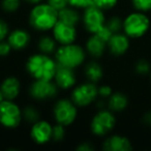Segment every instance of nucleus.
I'll list each match as a JSON object with an SVG mask.
<instances>
[{"mask_svg": "<svg viewBox=\"0 0 151 151\" xmlns=\"http://www.w3.org/2000/svg\"><path fill=\"white\" fill-rule=\"evenodd\" d=\"M22 0H1V7L7 14L16 13L21 6Z\"/></svg>", "mask_w": 151, "mask_h": 151, "instance_id": "24", "label": "nucleus"}, {"mask_svg": "<svg viewBox=\"0 0 151 151\" xmlns=\"http://www.w3.org/2000/svg\"><path fill=\"white\" fill-rule=\"evenodd\" d=\"M107 47L111 54L115 56H121L125 54L129 48V37L125 33H120V32L113 33L108 42Z\"/></svg>", "mask_w": 151, "mask_h": 151, "instance_id": "14", "label": "nucleus"}, {"mask_svg": "<svg viewBox=\"0 0 151 151\" xmlns=\"http://www.w3.org/2000/svg\"><path fill=\"white\" fill-rule=\"evenodd\" d=\"M86 54V50L82 46L76 42H71L58 46L54 56L59 65L75 69L84 63Z\"/></svg>", "mask_w": 151, "mask_h": 151, "instance_id": "3", "label": "nucleus"}, {"mask_svg": "<svg viewBox=\"0 0 151 151\" xmlns=\"http://www.w3.org/2000/svg\"><path fill=\"white\" fill-rule=\"evenodd\" d=\"M9 34V24L3 19H0V42L7 38V35Z\"/></svg>", "mask_w": 151, "mask_h": 151, "instance_id": "32", "label": "nucleus"}, {"mask_svg": "<svg viewBox=\"0 0 151 151\" xmlns=\"http://www.w3.org/2000/svg\"><path fill=\"white\" fill-rule=\"evenodd\" d=\"M22 1H25V2L29 3V4H32V5L37 4V3L42 2V0H22Z\"/></svg>", "mask_w": 151, "mask_h": 151, "instance_id": "37", "label": "nucleus"}, {"mask_svg": "<svg viewBox=\"0 0 151 151\" xmlns=\"http://www.w3.org/2000/svg\"><path fill=\"white\" fill-rule=\"evenodd\" d=\"M132 4L139 12L151 11V0H132Z\"/></svg>", "mask_w": 151, "mask_h": 151, "instance_id": "29", "label": "nucleus"}, {"mask_svg": "<svg viewBox=\"0 0 151 151\" xmlns=\"http://www.w3.org/2000/svg\"><path fill=\"white\" fill-rule=\"evenodd\" d=\"M106 25L113 33H116L123 28V21L119 17H112L106 22Z\"/></svg>", "mask_w": 151, "mask_h": 151, "instance_id": "25", "label": "nucleus"}, {"mask_svg": "<svg viewBox=\"0 0 151 151\" xmlns=\"http://www.w3.org/2000/svg\"><path fill=\"white\" fill-rule=\"evenodd\" d=\"M53 80L60 89L67 90V89H71L76 86L77 77H76V73L73 68L58 64Z\"/></svg>", "mask_w": 151, "mask_h": 151, "instance_id": "13", "label": "nucleus"}, {"mask_svg": "<svg viewBox=\"0 0 151 151\" xmlns=\"http://www.w3.org/2000/svg\"><path fill=\"white\" fill-rule=\"evenodd\" d=\"M29 24L37 31H51L58 21V11L48 2L34 4L29 13Z\"/></svg>", "mask_w": 151, "mask_h": 151, "instance_id": "2", "label": "nucleus"}, {"mask_svg": "<svg viewBox=\"0 0 151 151\" xmlns=\"http://www.w3.org/2000/svg\"><path fill=\"white\" fill-rule=\"evenodd\" d=\"M99 97V87L96 83L87 81L82 84L76 85L70 93V99L78 107H88L96 101Z\"/></svg>", "mask_w": 151, "mask_h": 151, "instance_id": "6", "label": "nucleus"}, {"mask_svg": "<svg viewBox=\"0 0 151 151\" xmlns=\"http://www.w3.org/2000/svg\"><path fill=\"white\" fill-rule=\"evenodd\" d=\"M58 63L51 55L36 53L27 59L26 70L34 80H53Z\"/></svg>", "mask_w": 151, "mask_h": 151, "instance_id": "1", "label": "nucleus"}, {"mask_svg": "<svg viewBox=\"0 0 151 151\" xmlns=\"http://www.w3.org/2000/svg\"><path fill=\"white\" fill-rule=\"evenodd\" d=\"M53 125L47 120L40 119L32 123L30 129V136L34 143L38 145H45L52 141Z\"/></svg>", "mask_w": 151, "mask_h": 151, "instance_id": "12", "label": "nucleus"}, {"mask_svg": "<svg viewBox=\"0 0 151 151\" xmlns=\"http://www.w3.org/2000/svg\"><path fill=\"white\" fill-rule=\"evenodd\" d=\"M57 48H58V42H56L53 35H42L37 42L38 51L40 53H44V54H55Z\"/></svg>", "mask_w": 151, "mask_h": 151, "instance_id": "21", "label": "nucleus"}, {"mask_svg": "<svg viewBox=\"0 0 151 151\" xmlns=\"http://www.w3.org/2000/svg\"><path fill=\"white\" fill-rule=\"evenodd\" d=\"M23 121L22 109L11 99L0 103V124L9 129L17 128Z\"/></svg>", "mask_w": 151, "mask_h": 151, "instance_id": "7", "label": "nucleus"}, {"mask_svg": "<svg viewBox=\"0 0 151 151\" xmlns=\"http://www.w3.org/2000/svg\"><path fill=\"white\" fill-rule=\"evenodd\" d=\"M118 3V0H93V5L99 7L101 9L109 11L115 7Z\"/></svg>", "mask_w": 151, "mask_h": 151, "instance_id": "27", "label": "nucleus"}, {"mask_svg": "<svg viewBox=\"0 0 151 151\" xmlns=\"http://www.w3.org/2000/svg\"><path fill=\"white\" fill-rule=\"evenodd\" d=\"M6 40L11 45L13 50L20 51L29 46L31 36H30V33L27 30L18 28V29H15L9 32Z\"/></svg>", "mask_w": 151, "mask_h": 151, "instance_id": "15", "label": "nucleus"}, {"mask_svg": "<svg viewBox=\"0 0 151 151\" xmlns=\"http://www.w3.org/2000/svg\"><path fill=\"white\" fill-rule=\"evenodd\" d=\"M82 22L85 29L92 34L101 30L106 25L107 20H106V16L103 9L95 5H91L85 9L83 12Z\"/></svg>", "mask_w": 151, "mask_h": 151, "instance_id": "10", "label": "nucleus"}, {"mask_svg": "<svg viewBox=\"0 0 151 151\" xmlns=\"http://www.w3.org/2000/svg\"><path fill=\"white\" fill-rule=\"evenodd\" d=\"M143 121H144L145 123L147 124V125H150L151 126V111L147 112V113L145 114L144 117H143Z\"/></svg>", "mask_w": 151, "mask_h": 151, "instance_id": "36", "label": "nucleus"}, {"mask_svg": "<svg viewBox=\"0 0 151 151\" xmlns=\"http://www.w3.org/2000/svg\"><path fill=\"white\" fill-rule=\"evenodd\" d=\"M103 149L105 151H129L132 149V145L126 137L113 134L104 141Z\"/></svg>", "mask_w": 151, "mask_h": 151, "instance_id": "16", "label": "nucleus"}, {"mask_svg": "<svg viewBox=\"0 0 151 151\" xmlns=\"http://www.w3.org/2000/svg\"><path fill=\"white\" fill-rule=\"evenodd\" d=\"M134 68H136L137 73H140V75H146V73L150 70V64H149L148 61L145 60V59H141V60H139L138 62L136 63Z\"/></svg>", "mask_w": 151, "mask_h": 151, "instance_id": "30", "label": "nucleus"}, {"mask_svg": "<svg viewBox=\"0 0 151 151\" xmlns=\"http://www.w3.org/2000/svg\"><path fill=\"white\" fill-rule=\"evenodd\" d=\"M13 48L9 44L7 40H1L0 42V57H6L11 54Z\"/></svg>", "mask_w": 151, "mask_h": 151, "instance_id": "31", "label": "nucleus"}, {"mask_svg": "<svg viewBox=\"0 0 151 151\" xmlns=\"http://www.w3.org/2000/svg\"><path fill=\"white\" fill-rule=\"evenodd\" d=\"M59 87L54 80H34L29 87V94L35 101H48L57 96Z\"/></svg>", "mask_w": 151, "mask_h": 151, "instance_id": "9", "label": "nucleus"}, {"mask_svg": "<svg viewBox=\"0 0 151 151\" xmlns=\"http://www.w3.org/2000/svg\"><path fill=\"white\" fill-rule=\"evenodd\" d=\"M52 35L58 42V45H67L75 42L77 40V28L75 25H70V24L64 23V22L58 20L55 26L53 27Z\"/></svg>", "mask_w": 151, "mask_h": 151, "instance_id": "11", "label": "nucleus"}, {"mask_svg": "<svg viewBox=\"0 0 151 151\" xmlns=\"http://www.w3.org/2000/svg\"><path fill=\"white\" fill-rule=\"evenodd\" d=\"M116 125V118L111 110L101 109L92 117L90 129L96 137H105L113 130Z\"/></svg>", "mask_w": 151, "mask_h": 151, "instance_id": "8", "label": "nucleus"}, {"mask_svg": "<svg viewBox=\"0 0 151 151\" xmlns=\"http://www.w3.org/2000/svg\"><path fill=\"white\" fill-rule=\"evenodd\" d=\"M53 117L56 123L65 127L71 125L78 117V106L70 99H58L53 107Z\"/></svg>", "mask_w": 151, "mask_h": 151, "instance_id": "4", "label": "nucleus"}, {"mask_svg": "<svg viewBox=\"0 0 151 151\" xmlns=\"http://www.w3.org/2000/svg\"><path fill=\"white\" fill-rule=\"evenodd\" d=\"M4 101V96H3L2 91H1V89H0V103H1V101Z\"/></svg>", "mask_w": 151, "mask_h": 151, "instance_id": "38", "label": "nucleus"}, {"mask_svg": "<svg viewBox=\"0 0 151 151\" xmlns=\"http://www.w3.org/2000/svg\"><path fill=\"white\" fill-rule=\"evenodd\" d=\"M22 113H23V120L28 123L32 124L40 119V111L33 106H26L24 109H22Z\"/></svg>", "mask_w": 151, "mask_h": 151, "instance_id": "23", "label": "nucleus"}, {"mask_svg": "<svg viewBox=\"0 0 151 151\" xmlns=\"http://www.w3.org/2000/svg\"><path fill=\"white\" fill-rule=\"evenodd\" d=\"M81 19H82V17H81L78 9L73 6L67 5V6L63 7L62 9L58 11V20L64 22V23L77 26V24L81 21Z\"/></svg>", "mask_w": 151, "mask_h": 151, "instance_id": "19", "label": "nucleus"}, {"mask_svg": "<svg viewBox=\"0 0 151 151\" xmlns=\"http://www.w3.org/2000/svg\"><path fill=\"white\" fill-rule=\"evenodd\" d=\"M67 3L77 9H85L93 5V0H67Z\"/></svg>", "mask_w": 151, "mask_h": 151, "instance_id": "28", "label": "nucleus"}, {"mask_svg": "<svg viewBox=\"0 0 151 151\" xmlns=\"http://www.w3.org/2000/svg\"><path fill=\"white\" fill-rule=\"evenodd\" d=\"M93 149H94V147L89 142H83L77 147V150H80V151H91Z\"/></svg>", "mask_w": 151, "mask_h": 151, "instance_id": "35", "label": "nucleus"}, {"mask_svg": "<svg viewBox=\"0 0 151 151\" xmlns=\"http://www.w3.org/2000/svg\"><path fill=\"white\" fill-rule=\"evenodd\" d=\"M0 89L2 91L4 99L15 101L21 92V82L17 77H7L0 84Z\"/></svg>", "mask_w": 151, "mask_h": 151, "instance_id": "17", "label": "nucleus"}, {"mask_svg": "<svg viewBox=\"0 0 151 151\" xmlns=\"http://www.w3.org/2000/svg\"><path fill=\"white\" fill-rule=\"evenodd\" d=\"M112 93L113 90L109 85H101L99 87V96H101V99H109Z\"/></svg>", "mask_w": 151, "mask_h": 151, "instance_id": "33", "label": "nucleus"}, {"mask_svg": "<svg viewBox=\"0 0 151 151\" xmlns=\"http://www.w3.org/2000/svg\"><path fill=\"white\" fill-rule=\"evenodd\" d=\"M150 21L143 12L129 14L123 20V31L128 37L138 38L143 36L149 29Z\"/></svg>", "mask_w": 151, "mask_h": 151, "instance_id": "5", "label": "nucleus"}, {"mask_svg": "<svg viewBox=\"0 0 151 151\" xmlns=\"http://www.w3.org/2000/svg\"><path fill=\"white\" fill-rule=\"evenodd\" d=\"M47 2H48L51 6L54 7L55 9H57V11H60L63 7L68 5L67 0H47Z\"/></svg>", "mask_w": 151, "mask_h": 151, "instance_id": "34", "label": "nucleus"}, {"mask_svg": "<svg viewBox=\"0 0 151 151\" xmlns=\"http://www.w3.org/2000/svg\"><path fill=\"white\" fill-rule=\"evenodd\" d=\"M106 48H107V42L104 40L96 33H92L89 36L86 42V46H85L86 52L95 58L101 57L105 53Z\"/></svg>", "mask_w": 151, "mask_h": 151, "instance_id": "18", "label": "nucleus"}, {"mask_svg": "<svg viewBox=\"0 0 151 151\" xmlns=\"http://www.w3.org/2000/svg\"><path fill=\"white\" fill-rule=\"evenodd\" d=\"M85 76H86L87 81L97 83L103 78L104 69L99 63L92 61V62H89L85 67Z\"/></svg>", "mask_w": 151, "mask_h": 151, "instance_id": "22", "label": "nucleus"}, {"mask_svg": "<svg viewBox=\"0 0 151 151\" xmlns=\"http://www.w3.org/2000/svg\"><path fill=\"white\" fill-rule=\"evenodd\" d=\"M108 108L112 112H121L128 105V99L122 92H113L108 99Z\"/></svg>", "mask_w": 151, "mask_h": 151, "instance_id": "20", "label": "nucleus"}, {"mask_svg": "<svg viewBox=\"0 0 151 151\" xmlns=\"http://www.w3.org/2000/svg\"><path fill=\"white\" fill-rule=\"evenodd\" d=\"M65 126L62 124L56 123L53 125V132H52V141L54 142H61L65 138Z\"/></svg>", "mask_w": 151, "mask_h": 151, "instance_id": "26", "label": "nucleus"}]
</instances>
